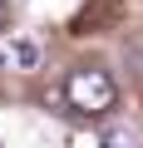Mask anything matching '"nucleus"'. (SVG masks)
<instances>
[{
    "label": "nucleus",
    "mask_w": 143,
    "mask_h": 148,
    "mask_svg": "<svg viewBox=\"0 0 143 148\" xmlns=\"http://www.w3.org/2000/svg\"><path fill=\"white\" fill-rule=\"evenodd\" d=\"M10 59H15L20 69H35V64H40V45H35V40H15V45H10Z\"/></svg>",
    "instance_id": "obj_2"
},
{
    "label": "nucleus",
    "mask_w": 143,
    "mask_h": 148,
    "mask_svg": "<svg viewBox=\"0 0 143 148\" xmlns=\"http://www.w3.org/2000/svg\"><path fill=\"white\" fill-rule=\"evenodd\" d=\"M69 148H104V133H89V128H79V133H69Z\"/></svg>",
    "instance_id": "obj_3"
},
{
    "label": "nucleus",
    "mask_w": 143,
    "mask_h": 148,
    "mask_svg": "<svg viewBox=\"0 0 143 148\" xmlns=\"http://www.w3.org/2000/svg\"><path fill=\"white\" fill-rule=\"evenodd\" d=\"M0 148H5V143H0Z\"/></svg>",
    "instance_id": "obj_5"
},
{
    "label": "nucleus",
    "mask_w": 143,
    "mask_h": 148,
    "mask_svg": "<svg viewBox=\"0 0 143 148\" xmlns=\"http://www.w3.org/2000/svg\"><path fill=\"white\" fill-rule=\"evenodd\" d=\"M104 148H133V133L128 128H114V133H104Z\"/></svg>",
    "instance_id": "obj_4"
},
{
    "label": "nucleus",
    "mask_w": 143,
    "mask_h": 148,
    "mask_svg": "<svg viewBox=\"0 0 143 148\" xmlns=\"http://www.w3.org/2000/svg\"><path fill=\"white\" fill-rule=\"evenodd\" d=\"M114 99H118V89H114V79L104 69H74L64 79V104L74 114H109Z\"/></svg>",
    "instance_id": "obj_1"
}]
</instances>
